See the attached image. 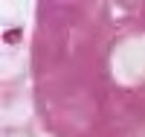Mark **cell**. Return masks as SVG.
I'll return each instance as SVG.
<instances>
[]
</instances>
